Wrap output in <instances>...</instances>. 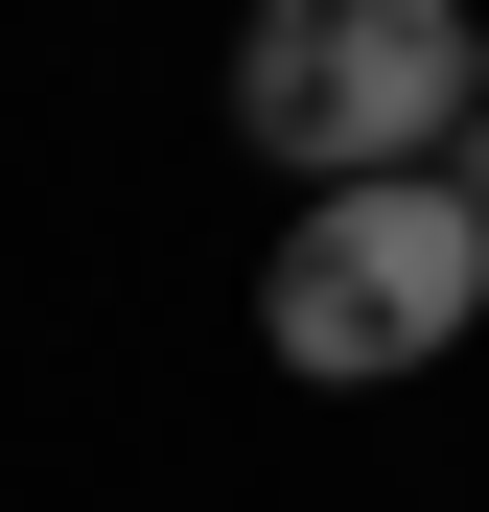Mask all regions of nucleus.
Here are the masks:
<instances>
[{"instance_id":"1","label":"nucleus","mask_w":489,"mask_h":512,"mask_svg":"<svg viewBox=\"0 0 489 512\" xmlns=\"http://www.w3.org/2000/svg\"><path fill=\"white\" fill-rule=\"evenodd\" d=\"M466 326H489V233H466L443 163H396V187H303L280 256H257V350H280L303 396H396V373H443Z\"/></svg>"},{"instance_id":"2","label":"nucleus","mask_w":489,"mask_h":512,"mask_svg":"<svg viewBox=\"0 0 489 512\" xmlns=\"http://www.w3.org/2000/svg\"><path fill=\"white\" fill-rule=\"evenodd\" d=\"M466 117H489L466 0H257V24H233V140H257L280 187H396V163H443Z\"/></svg>"},{"instance_id":"3","label":"nucleus","mask_w":489,"mask_h":512,"mask_svg":"<svg viewBox=\"0 0 489 512\" xmlns=\"http://www.w3.org/2000/svg\"><path fill=\"white\" fill-rule=\"evenodd\" d=\"M443 187H466V233H489V117H466V140H443Z\"/></svg>"},{"instance_id":"4","label":"nucleus","mask_w":489,"mask_h":512,"mask_svg":"<svg viewBox=\"0 0 489 512\" xmlns=\"http://www.w3.org/2000/svg\"><path fill=\"white\" fill-rule=\"evenodd\" d=\"M466 47H489V24H466Z\"/></svg>"}]
</instances>
